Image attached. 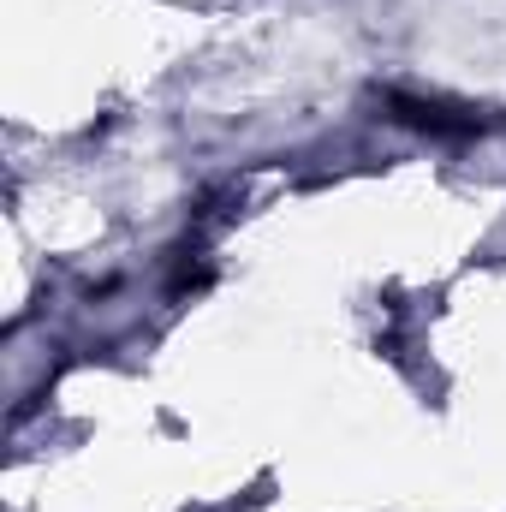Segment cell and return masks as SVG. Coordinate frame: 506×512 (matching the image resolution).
<instances>
[{"instance_id":"1","label":"cell","mask_w":506,"mask_h":512,"mask_svg":"<svg viewBox=\"0 0 506 512\" xmlns=\"http://www.w3.org/2000/svg\"><path fill=\"white\" fill-rule=\"evenodd\" d=\"M381 108H387L393 126L417 131V137H441V143H465V137H483V131H489V120H483L477 108L447 102V96H405V90H387Z\"/></svg>"},{"instance_id":"2","label":"cell","mask_w":506,"mask_h":512,"mask_svg":"<svg viewBox=\"0 0 506 512\" xmlns=\"http://www.w3.org/2000/svg\"><path fill=\"white\" fill-rule=\"evenodd\" d=\"M209 280H215V268L203 262V251H179V268H173L167 292H173V298H185V292H203Z\"/></svg>"}]
</instances>
